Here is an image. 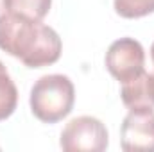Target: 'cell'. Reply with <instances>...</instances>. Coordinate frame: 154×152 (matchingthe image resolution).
Segmentation results:
<instances>
[{
	"label": "cell",
	"mask_w": 154,
	"mask_h": 152,
	"mask_svg": "<svg viewBox=\"0 0 154 152\" xmlns=\"http://www.w3.org/2000/svg\"><path fill=\"white\" fill-rule=\"evenodd\" d=\"M151 59H152V63H154V43H152V47H151Z\"/></svg>",
	"instance_id": "8fae6325"
},
{
	"label": "cell",
	"mask_w": 154,
	"mask_h": 152,
	"mask_svg": "<svg viewBox=\"0 0 154 152\" xmlns=\"http://www.w3.org/2000/svg\"><path fill=\"white\" fill-rule=\"evenodd\" d=\"M152 75H154V74H152Z\"/></svg>",
	"instance_id": "7c38bea8"
},
{
	"label": "cell",
	"mask_w": 154,
	"mask_h": 152,
	"mask_svg": "<svg viewBox=\"0 0 154 152\" xmlns=\"http://www.w3.org/2000/svg\"><path fill=\"white\" fill-rule=\"evenodd\" d=\"M75 88L66 75L50 74L39 77L31 90V111L43 123H56L74 109Z\"/></svg>",
	"instance_id": "7a4b0ae2"
},
{
	"label": "cell",
	"mask_w": 154,
	"mask_h": 152,
	"mask_svg": "<svg viewBox=\"0 0 154 152\" xmlns=\"http://www.w3.org/2000/svg\"><path fill=\"white\" fill-rule=\"evenodd\" d=\"M18 104V90L13 82L11 75L7 74L4 63L0 61V122L9 118L14 113Z\"/></svg>",
	"instance_id": "ba28073f"
},
{
	"label": "cell",
	"mask_w": 154,
	"mask_h": 152,
	"mask_svg": "<svg viewBox=\"0 0 154 152\" xmlns=\"http://www.w3.org/2000/svg\"><path fill=\"white\" fill-rule=\"evenodd\" d=\"M5 13V5H4V0H0V16Z\"/></svg>",
	"instance_id": "30bf717a"
},
{
	"label": "cell",
	"mask_w": 154,
	"mask_h": 152,
	"mask_svg": "<svg viewBox=\"0 0 154 152\" xmlns=\"http://www.w3.org/2000/svg\"><path fill=\"white\" fill-rule=\"evenodd\" d=\"M120 97L129 109H154V75L143 70L140 75L122 82Z\"/></svg>",
	"instance_id": "8992f818"
},
{
	"label": "cell",
	"mask_w": 154,
	"mask_h": 152,
	"mask_svg": "<svg viewBox=\"0 0 154 152\" xmlns=\"http://www.w3.org/2000/svg\"><path fill=\"white\" fill-rule=\"evenodd\" d=\"M125 152H154V109H129L120 127Z\"/></svg>",
	"instance_id": "5b68a950"
},
{
	"label": "cell",
	"mask_w": 154,
	"mask_h": 152,
	"mask_svg": "<svg viewBox=\"0 0 154 152\" xmlns=\"http://www.w3.org/2000/svg\"><path fill=\"white\" fill-rule=\"evenodd\" d=\"M115 11L122 18H142L154 13V0H115Z\"/></svg>",
	"instance_id": "9c48e42d"
},
{
	"label": "cell",
	"mask_w": 154,
	"mask_h": 152,
	"mask_svg": "<svg viewBox=\"0 0 154 152\" xmlns=\"http://www.w3.org/2000/svg\"><path fill=\"white\" fill-rule=\"evenodd\" d=\"M5 13L31 18V20H43L52 5V0H4Z\"/></svg>",
	"instance_id": "52a82bcc"
},
{
	"label": "cell",
	"mask_w": 154,
	"mask_h": 152,
	"mask_svg": "<svg viewBox=\"0 0 154 152\" xmlns=\"http://www.w3.org/2000/svg\"><path fill=\"white\" fill-rule=\"evenodd\" d=\"M145 50L134 38H120L113 41L106 52V68L116 81L125 82L140 75L145 68Z\"/></svg>",
	"instance_id": "277c9868"
},
{
	"label": "cell",
	"mask_w": 154,
	"mask_h": 152,
	"mask_svg": "<svg viewBox=\"0 0 154 152\" xmlns=\"http://www.w3.org/2000/svg\"><path fill=\"white\" fill-rule=\"evenodd\" d=\"M59 145L66 152H102L109 145V134L99 118L84 114L66 123Z\"/></svg>",
	"instance_id": "3957f363"
},
{
	"label": "cell",
	"mask_w": 154,
	"mask_h": 152,
	"mask_svg": "<svg viewBox=\"0 0 154 152\" xmlns=\"http://www.w3.org/2000/svg\"><path fill=\"white\" fill-rule=\"evenodd\" d=\"M0 48L29 68L54 65L61 57L59 34L41 20L4 13L0 16Z\"/></svg>",
	"instance_id": "6da1fadb"
}]
</instances>
